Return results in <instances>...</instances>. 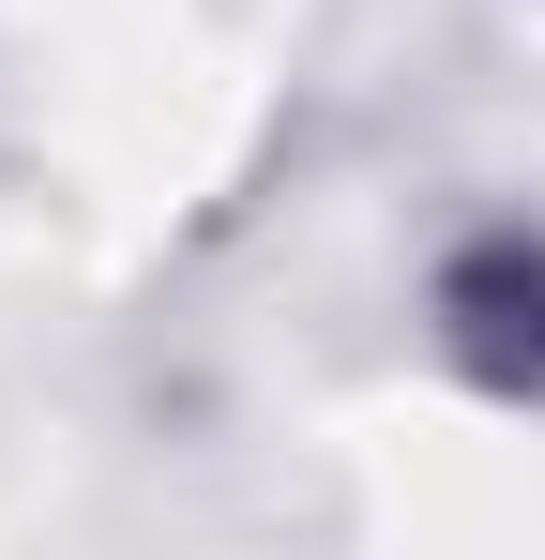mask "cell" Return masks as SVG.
Wrapping results in <instances>:
<instances>
[{
	"label": "cell",
	"instance_id": "cell-1",
	"mask_svg": "<svg viewBox=\"0 0 545 560\" xmlns=\"http://www.w3.org/2000/svg\"><path fill=\"white\" fill-rule=\"evenodd\" d=\"M425 349H440L485 409H545V212H469L425 258Z\"/></svg>",
	"mask_w": 545,
	"mask_h": 560
}]
</instances>
